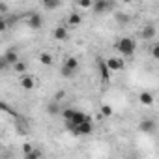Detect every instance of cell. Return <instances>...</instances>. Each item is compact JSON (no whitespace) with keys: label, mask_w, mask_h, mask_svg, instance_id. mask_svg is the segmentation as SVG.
Listing matches in <instances>:
<instances>
[{"label":"cell","mask_w":159,"mask_h":159,"mask_svg":"<svg viewBox=\"0 0 159 159\" xmlns=\"http://www.w3.org/2000/svg\"><path fill=\"white\" fill-rule=\"evenodd\" d=\"M150 52H152V58H159V43H153Z\"/></svg>","instance_id":"603a6c76"},{"label":"cell","mask_w":159,"mask_h":159,"mask_svg":"<svg viewBox=\"0 0 159 159\" xmlns=\"http://www.w3.org/2000/svg\"><path fill=\"white\" fill-rule=\"evenodd\" d=\"M77 6L83 10H88V8H92V0H77Z\"/></svg>","instance_id":"7402d4cb"},{"label":"cell","mask_w":159,"mask_h":159,"mask_svg":"<svg viewBox=\"0 0 159 159\" xmlns=\"http://www.w3.org/2000/svg\"><path fill=\"white\" fill-rule=\"evenodd\" d=\"M52 38L58 39V41H66V39L69 38V32H67V28H66L64 25H60V26H56V28L52 30Z\"/></svg>","instance_id":"ba28073f"},{"label":"cell","mask_w":159,"mask_h":159,"mask_svg":"<svg viewBox=\"0 0 159 159\" xmlns=\"http://www.w3.org/2000/svg\"><path fill=\"white\" fill-rule=\"evenodd\" d=\"M26 25L32 28V30H39L43 26V17L39 13H30L28 19H26Z\"/></svg>","instance_id":"8992f818"},{"label":"cell","mask_w":159,"mask_h":159,"mask_svg":"<svg viewBox=\"0 0 159 159\" xmlns=\"http://www.w3.org/2000/svg\"><path fill=\"white\" fill-rule=\"evenodd\" d=\"M79 71V60L75 58V56H69V58H66V62H64V66H62V77H66V79H71L75 73Z\"/></svg>","instance_id":"7a4b0ae2"},{"label":"cell","mask_w":159,"mask_h":159,"mask_svg":"<svg viewBox=\"0 0 159 159\" xmlns=\"http://www.w3.org/2000/svg\"><path fill=\"white\" fill-rule=\"evenodd\" d=\"M38 60H39V64H43V66H52V54L51 52H47V51H43V52H39L38 54Z\"/></svg>","instance_id":"7c38bea8"},{"label":"cell","mask_w":159,"mask_h":159,"mask_svg":"<svg viewBox=\"0 0 159 159\" xmlns=\"http://www.w3.org/2000/svg\"><path fill=\"white\" fill-rule=\"evenodd\" d=\"M41 155H43V152H41V150H34V148H32L25 157H26V159H38V157H41Z\"/></svg>","instance_id":"ffe728a7"},{"label":"cell","mask_w":159,"mask_h":159,"mask_svg":"<svg viewBox=\"0 0 159 159\" xmlns=\"http://www.w3.org/2000/svg\"><path fill=\"white\" fill-rule=\"evenodd\" d=\"M98 73H99V77H101L103 83H109V79H111V73H112V71L107 67V64H105L103 58H98Z\"/></svg>","instance_id":"5b68a950"},{"label":"cell","mask_w":159,"mask_h":159,"mask_svg":"<svg viewBox=\"0 0 159 159\" xmlns=\"http://www.w3.org/2000/svg\"><path fill=\"white\" fill-rule=\"evenodd\" d=\"M60 105H58V99H52L49 105H47V112L51 114V116H54V114H60Z\"/></svg>","instance_id":"9a60e30c"},{"label":"cell","mask_w":159,"mask_h":159,"mask_svg":"<svg viewBox=\"0 0 159 159\" xmlns=\"http://www.w3.org/2000/svg\"><path fill=\"white\" fill-rule=\"evenodd\" d=\"M8 67H10V64L6 62V58L0 56V71H4V69H8Z\"/></svg>","instance_id":"cb8c5ba5"},{"label":"cell","mask_w":159,"mask_h":159,"mask_svg":"<svg viewBox=\"0 0 159 159\" xmlns=\"http://www.w3.org/2000/svg\"><path fill=\"white\" fill-rule=\"evenodd\" d=\"M25 90H32L34 86H36V81H34V77H30V75H25L23 73V77H21V83H19Z\"/></svg>","instance_id":"30bf717a"},{"label":"cell","mask_w":159,"mask_h":159,"mask_svg":"<svg viewBox=\"0 0 159 159\" xmlns=\"http://www.w3.org/2000/svg\"><path fill=\"white\" fill-rule=\"evenodd\" d=\"M131 2H139V0H131Z\"/></svg>","instance_id":"83f0119b"},{"label":"cell","mask_w":159,"mask_h":159,"mask_svg":"<svg viewBox=\"0 0 159 159\" xmlns=\"http://www.w3.org/2000/svg\"><path fill=\"white\" fill-rule=\"evenodd\" d=\"M139 101H140L142 105L150 107V105H153V96H152L150 92H140V94H139Z\"/></svg>","instance_id":"4fadbf2b"},{"label":"cell","mask_w":159,"mask_h":159,"mask_svg":"<svg viewBox=\"0 0 159 159\" xmlns=\"http://www.w3.org/2000/svg\"><path fill=\"white\" fill-rule=\"evenodd\" d=\"M81 23H83V17L79 15V13H69V17H67V25H69V26L77 28Z\"/></svg>","instance_id":"5bb4252c"},{"label":"cell","mask_w":159,"mask_h":159,"mask_svg":"<svg viewBox=\"0 0 159 159\" xmlns=\"http://www.w3.org/2000/svg\"><path fill=\"white\" fill-rule=\"evenodd\" d=\"M139 129H140L142 133L152 135V133L155 131V122H153V120H150V118H146V120H142V122L139 124Z\"/></svg>","instance_id":"9c48e42d"},{"label":"cell","mask_w":159,"mask_h":159,"mask_svg":"<svg viewBox=\"0 0 159 159\" xmlns=\"http://www.w3.org/2000/svg\"><path fill=\"white\" fill-rule=\"evenodd\" d=\"M43 6L47 10H56L60 6V0H47V2H43Z\"/></svg>","instance_id":"44dd1931"},{"label":"cell","mask_w":159,"mask_h":159,"mask_svg":"<svg viewBox=\"0 0 159 159\" xmlns=\"http://www.w3.org/2000/svg\"><path fill=\"white\" fill-rule=\"evenodd\" d=\"M4 58H6V62H8L10 66H13V64L19 60V56H17V52H15L13 49H11V51H6V52H4Z\"/></svg>","instance_id":"2e32d148"},{"label":"cell","mask_w":159,"mask_h":159,"mask_svg":"<svg viewBox=\"0 0 159 159\" xmlns=\"http://www.w3.org/2000/svg\"><path fill=\"white\" fill-rule=\"evenodd\" d=\"M105 64H107V67H109L111 71H120V69L124 67V60H122V58H116V56L107 58Z\"/></svg>","instance_id":"52a82bcc"},{"label":"cell","mask_w":159,"mask_h":159,"mask_svg":"<svg viewBox=\"0 0 159 159\" xmlns=\"http://www.w3.org/2000/svg\"><path fill=\"white\" fill-rule=\"evenodd\" d=\"M41 2H47V0H41Z\"/></svg>","instance_id":"f1b7e54d"},{"label":"cell","mask_w":159,"mask_h":159,"mask_svg":"<svg viewBox=\"0 0 159 159\" xmlns=\"http://www.w3.org/2000/svg\"><path fill=\"white\" fill-rule=\"evenodd\" d=\"M0 109H2V111H8V112H11V114H15V112L10 109V105H6V103H2V101H0Z\"/></svg>","instance_id":"484cf974"},{"label":"cell","mask_w":159,"mask_h":159,"mask_svg":"<svg viewBox=\"0 0 159 159\" xmlns=\"http://www.w3.org/2000/svg\"><path fill=\"white\" fill-rule=\"evenodd\" d=\"M99 116H101V118H109V116H112V107H111V105H101V109H99Z\"/></svg>","instance_id":"ac0fdd59"},{"label":"cell","mask_w":159,"mask_h":159,"mask_svg":"<svg viewBox=\"0 0 159 159\" xmlns=\"http://www.w3.org/2000/svg\"><path fill=\"white\" fill-rule=\"evenodd\" d=\"M155 34H157V30H155L153 25H144V28H142V32H140V36H142L144 39H153Z\"/></svg>","instance_id":"8fae6325"},{"label":"cell","mask_w":159,"mask_h":159,"mask_svg":"<svg viewBox=\"0 0 159 159\" xmlns=\"http://www.w3.org/2000/svg\"><path fill=\"white\" fill-rule=\"evenodd\" d=\"M30 150H32V144H23V153H25V155H26Z\"/></svg>","instance_id":"4316f807"},{"label":"cell","mask_w":159,"mask_h":159,"mask_svg":"<svg viewBox=\"0 0 159 159\" xmlns=\"http://www.w3.org/2000/svg\"><path fill=\"white\" fill-rule=\"evenodd\" d=\"M6 30H8V23H6V19L0 17V32H6Z\"/></svg>","instance_id":"d4e9b609"},{"label":"cell","mask_w":159,"mask_h":159,"mask_svg":"<svg viewBox=\"0 0 159 159\" xmlns=\"http://www.w3.org/2000/svg\"><path fill=\"white\" fill-rule=\"evenodd\" d=\"M116 51L120 52V54H124V56H133L135 54V51H137V41L133 39V38H120L118 41H116Z\"/></svg>","instance_id":"6da1fadb"},{"label":"cell","mask_w":159,"mask_h":159,"mask_svg":"<svg viewBox=\"0 0 159 159\" xmlns=\"http://www.w3.org/2000/svg\"><path fill=\"white\" fill-rule=\"evenodd\" d=\"M92 131H94V125H92V120L88 118V120L81 122L79 125H75V129H73V135H90Z\"/></svg>","instance_id":"277c9868"},{"label":"cell","mask_w":159,"mask_h":159,"mask_svg":"<svg viewBox=\"0 0 159 159\" xmlns=\"http://www.w3.org/2000/svg\"><path fill=\"white\" fill-rule=\"evenodd\" d=\"M116 21H118V25H127L131 21V17L125 13H116Z\"/></svg>","instance_id":"d6986e66"},{"label":"cell","mask_w":159,"mask_h":159,"mask_svg":"<svg viewBox=\"0 0 159 159\" xmlns=\"http://www.w3.org/2000/svg\"><path fill=\"white\" fill-rule=\"evenodd\" d=\"M92 8L96 13H107L114 8V2L112 0H96V2H92Z\"/></svg>","instance_id":"3957f363"},{"label":"cell","mask_w":159,"mask_h":159,"mask_svg":"<svg viewBox=\"0 0 159 159\" xmlns=\"http://www.w3.org/2000/svg\"><path fill=\"white\" fill-rule=\"evenodd\" d=\"M11 67H13V71H15V73H19V75H23V73L26 71V64H25V62H21V60H17Z\"/></svg>","instance_id":"e0dca14e"}]
</instances>
